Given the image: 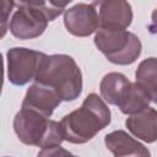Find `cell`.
<instances>
[{"instance_id":"obj_3","label":"cell","mask_w":157,"mask_h":157,"mask_svg":"<svg viewBox=\"0 0 157 157\" xmlns=\"http://www.w3.org/2000/svg\"><path fill=\"white\" fill-rule=\"evenodd\" d=\"M13 130L21 142L42 148L60 146L65 140L60 123L23 107L15 115Z\"/></svg>"},{"instance_id":"obj_16","label":"cell","mask_w":157,"mask_h":157,"mask_svg":"<svg viewBox=\"0 0 157 157\" xmlns=\"http://www.w3.org/2000/svg\"><path fill=\"white\" fill-rule=\"evenodd\" d=\"M60 153L67 155L69 152L61 150L60 146H56V147H52V148H43L38 155H40V156H43V155H45V156H53V155H60Z\"/></svg>"},{"instance_id":"obj_8","label":"cell","mask_w":157,"mask_h":157,"mask_svg":"<svg viewBox=\"0 0 157 157\" xmlns=\"http://www.w3.org/2000/svg\"><path fill=\"white\" fill-rule=\"evenodd\" d=\"M99 27L112 29H125L131 25L132 10L128 0H94Z\"/></svg>"},{"instance_id":"obj_18","label":"cell","mask_w":157,"mask_h":157,"mask_svg":"<svg viewBox=\"0 0 157 157\" xmlns=\"http://www.w3.org/2000/svg\"><path fill=\"white\" fill-rule=\"evenodd\" d=\"M148 29H150V32H152V33H157V9L152 12L151 23H150V26H148Z\"/></svg>"},{"instance_id":"obj_1","label":"cell","mask_w":157,"mask_h":157,"mask_svg":"<svg viewBox=\"0 0 157 157\" xmlns=\"http://www.w3.org/2000/svg\"><path fill=\"white\" fill-rule=\"evenodd\" d=\"M110 123V110L96 93H90L81 108L65 115L61 121L64 139L71 144H85L92 140Z\"/></svg>"},{"instance_id":"obj_10","label":"cell","mask_w":157,"mask_h":157,"mask_svg":"<svg viewBox=\"0 0 157 157\" xmlns=\"http://www.w3.org/2000/svg\"><path fill=\"white\" fill-rule=\"evenodd\" d=\"M60 102L61 98L53 88L43 83L34 82L27 90L21 107L33 109L49 118L53 114L54 109L60 104Z\"/></svg>"},{"instance_id":"obj_2","label":"cell","mask_w":157,"mask_h":157,"mask_svg":"<svg viewBox=\"0 0 157 157\" xmlns=\"http://www.w3.org/2000/svg\"><path fill=\"white\" fill-rule=\"evenodd\" d=\"M34 81L53 88L61 101H74L82 91V74L76 61L65 54L44 55Z\"/></svg>"},{"instance_id":"obj_4","label":"cell","mask_w":157,"mask_h":157,"mask_svg":"<svg viewBox=\"0 0 157 157\" xmlns=\"http://www.w3.org/2000/svg\"><path fill=\"white\" fill-rule=\"evenodd\" d=\"M103 99L117 105L124 114H134L148 107L151 102L147 92L137 83L130 82L120 72H109L104 75L99 85Z\"/></svg>"},{"instance_id":"obj_15","label":"cell","mask_w":157,"mask_h":157,"mask_svg":"<svg viewBox=\"0 0 157 157\" xmlns=\"http://www.w3.org/2000/svg\"><path fill=\"white\" fill-rule=\"evenodd\" d=\"M15 2L18 6H33V7H40L47 4V0H15Z\"/></svg>"},{"instance_id":"obj_9","label":"cell","mask_w":157,"mask_h":157,"mask_svg":"<svg viewBox=\"0 0 157 157\" xmlns=\"http://www.w3.org/2000/svg\"><path fill=\"white\" fill-rule=\"evenodd\" d=\"M66 29L76 37H87L94 33L99 26L98 13L93 4H77L64 13Z\"/></svg>"},{"instance_id":"obj_6","label":"cell","mask_w":157,"mask_h":157,"mask_svg":"<svg viewBox=\"0 0 157 157\" xmlns=\"http://www.w3.org/2000/svg\"><path fill=\"white\" fill-rule=\"evenodd\" d=\"M61 12V9H55L50 5L40 7L20 6L9 23V29L18 39L37 38L43 34L48 22L55 20Z\"/></svg>"},{"instance_id":"obj_14","label":"cell","mask_w":157,"mask_h":157,"mask_svg":"<svg viewBox=\"0 0 157 157\" xmlns=\"http://www.w3.org/2000/svg\"><path fill=\"white\" fill-rule=\"evenodd\" d=\"M15 5V0H2V20H1V37L5 36L7 29V23L12 7Z\"/></svg>"},{"instance_id":"obj_7","label":"cell","mask_w":157,"mask_h":157,"mask_svg":"<svg viewBox=\"0 0 157 157\" xmlns=\"http://www.w3.org/2000/svg\"><path fill=\"white\" fill-rule=\"evenodd\" d=\"M44 55L42 52L27 48H11L6 53L9 81L16 86H23L34 80Z\"/></svg>"},{"instance_id":"obj_13","label":"cell","mask_w":157,"mask_h":157,"mask_svg":"<svg viewBox=\"0 0 157 157\" xmlns=\"http://www.w3.org/2000/svg\"><path fill=\"white\" fill-rule=\"evenodd\" d=\"M136 82L147 92L151 101L157 103V58L142 60L135 72Z\"/></svg>"},{"instance_id":"obj_11","label":"cell","mask_w":157,"mask_h":157,"mask_svg":"<svg viewBox=\"0 0 157 157\" xmlns=\"http://www.w3.org/2000/svg\"><path fill=\"white\" fill-rule=\"evenodd\" d=\"M125 125L134 136L147 144L157 140V110L153 108L146 107L131 114L126 119Z\"/></svg>"},{"instance_id":"obj_5","label":"cell","mask_w":157,"mask_h":157,"mask_svg":"<svg viewBox=\"0 0 157 157\" xmlns=\"http://www.w3.org/2000/svg\"><path fill=\"white\" fill-rule=\"evenodd\" d=\"M94 44L113 64L130 65L141 54V42L125 29L99 28L94 36Z\"/></svg>"},{"instance_id":"obj_12","label":"cell","mask_w":157,"mask_h":157,"mask_svg":"<svg viewBox=\"0 0 157 157\" xmlns=\"http://www.w3.org/2000/svg\"><path fill=\"white\" fill-rule=\"evenodd\" d=\"M107 148L117 157L120 156H150V151L123 130H115L105 135Z\"/></svg>"},{"instance_id":"obj_17","label":"cell","mask_w":157,"mask_h":157,"mask_svg":"<svg viewBox=\"0 0 157 157\" xmlns=\"http://www.w3.org/2000/svg\"><path fill=\"white\" fill-rule=\"evenodd\" d=\"M47 1H48V5H50L52 7L64 10V7H65L69 2H71L72 0H47Z\"/></svg>"}]
</instances>
